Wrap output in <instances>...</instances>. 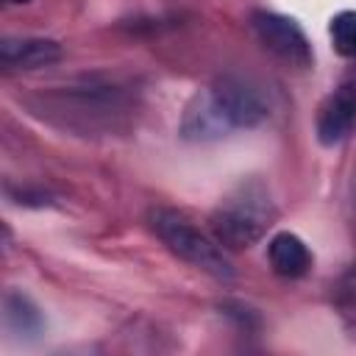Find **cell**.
<instances>
[{
  "instance_id": "cell-3",
  "label": "cell",
  "mask_w": 356,
  "mask_h": 356,
  "mask_svg": "<svg viewBox=\"0 0 356 356\" xmlns=\"http://www.w3.org/2000/svg\"><path fill=\"white\" fill-rule=\"evenodd\" d=\"M147 220H150L153 234L167 245L170 253H175L178 259H184L186 264L203 270L206 275L217 281L234 278V264L225 248L214 239V234L200 231L195 222H189L175 209H153Z\"/></svg>"
},
{
  "instance_id": "cell-5",
  "label": "cell",
  "mask_w": 356,
  "mask_h": 356,
  "mask_svg": "<svg viewBox=\"0 0 356 356\" xmlns=\"http://www.w3.org/2000/svg\"><path fill=\"white\" fill-rule=\"evenodd\" d=\"M250 25H253V33L259 36V42L275 58H281V61H286L298 70H306V67L314 64L312 44H309L303 28L292 17H284V14H275V11H253Z\"/></svg>"
},
{
  "instance_id": "cell-9",
  "label": "cell",
  "mask_w": 356,
  "mask_h": 356,
  "mask_svg": "<svg viewBox=\"0 0 356 356\" xmlns=\"http://www.w3.org/2000/svg\"><path fill=\"white\" fill-rule=\"evenodd\" d=\"M3 320H6V328L22 339H36L44 331L42 309L19 289H8L3 295Z\"/></svg>"
},
{
  "instance_id": "cell-8",
  "label": "cell",
  "mask_w": 356,
  "mask_h": 356,
  "mask_svg": "<svg viewBox=\"0 0 356 356\" xmlns=\"http://www.w3.org/2000/svg\"><path fill=\"white\" fill-rule=\"evenodd\" d=\"M267 259L281 278H300L312 270V250L298 234H289V231H281L270 239Z\"/></svg>"
},
{
  "instance_id": "cell-11",
  "label": "cell",
  "mask_w": 356,
  "mask_h": 356,
  "mask_svg": "<svg viewBox=\"0 0 356 356\" xmlns=\"http://www.w3.org/2000/svg\"><path fill=\"white\" fill-rule=\"evenodd\" d=\"M11 3H31V0H11Z\"/></svg>"
},
{
  "instance_id": "cell-6",
  "label": "cell",
  "mask_w": 356,
  "mask_h": 356,
  "mask_svg": "<svg viewBox=\"0 0 356 356\" xmlns=\"http://www.w3.org/2000/svg\"><path fill=\"white\" fill-rule=\"evenodd\" d=\"M353 128H356V83H342L320 103L314 131L320 145L334 147L345 142Z\"/></svg>"
},
{
  "instance_id": "cell-10",
  "label": "cell",
  "mask_w": 356,
  "mask_h": 356,
  "mask_svg": "<svg viewBox=\"0 0 356 356\" xmlns=\"http://www.w3.org/2000/svg\"><path fill=\"white\" fill-rule=\"evenodd\" d=\"M337 53L356 58V11H339L328 25Z\"/></svg>"
},
{
  "instance_id": "cell-2",
  "label": "cell",
  "mask_w": 356,
  "mask_h": 356,
  "mask_svg": "<svg viewBox=\"0 0 356 356\" xmlns=\"http://www.w3.org/2000/svg\"><path fill=\"white\" fill-rule=\"evenodd\" d=\"M275 220V206L261 181H242L209 217V228L222 248L242 250L256 245Z\"/></svg>"
},
{
  "instance_id": "cell-1",
  "label": "cell",
  "mask_w": 356,
  "mask_h": 356,
  "mask_svg": "<svg viewBox=\"0 0 356 356\" xmlns=\"http://www.w3.org/2000/svg\"><path fill=\"white\" fill-rule=\"evenodd\" d=\"M267 117L270 103L250 81L239 75H222L186 103L181 136L189 142H211L234 131H250Z\"/></svg>"
},
{
  "instance_id": "cell-7",
  "label": "cell",
  "mask_w": 356,
  "mask_h": 356,
  "mask_svg": "<svg viewBox=\"0 0 356 356\" xmlns=\"http://www.w3.org/2000/svg\"><path fill=\"white\" fill-rule=\"evenodd\" d=\"M64 47L47 36H6L0 42V67L3 72H28L61 61Z\"/></svg>"
},
{
  "instance_id": "cell-4",
  "label": "cell",
  "mask_w": 356,
  "mask_h": 356,
  "mask_svg": "<svg viewBox=\"0 0 356 356\" xmlns=\"http://www.w3.org/2000/svg\"><path fill=\"white\" fill-rule=\"evenodd\" d=\"M44 111H58L70 120L92 117V125L103 117L111 122V117H120L125 111V95L114 83H100L97 78H86L83 83H70L64 89H56L47 95Z\"/></svg>"
}]
</instances>
